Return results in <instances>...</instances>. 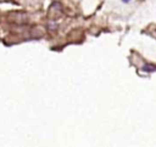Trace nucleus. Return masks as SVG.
Returning <instances> with one entry per match:
<instances>
[{
  "label": "nucleus",
  "mask_w": 156,
  "mask_h": 147,
  "mask_svg": "<svg viewBox=\"0 0 156 147\" xmlns=\"http://www.w3.org/2000/svg\"><path fill=\"white\" fill-rule=\"evenodd\" d=\"M122 1H123V3H129L130 0H122Z\"/></svg>",
  "instance_id": "nucleus-2"
},
{
  "label": "nucleus",
  "mask_w": 156,
  "mask_h": 147,
  "mask_svg": "<svg viewBox=\"0 0 156 147\" xmlns=\"http://www.w3.org/2000/svg\"><path fill=\"white\" fill-rule=\"evenodd\" d=\"M142 69H143L144 72H155V71H156V67L152 66V65H145V66H143Z\"/></svg>",
  "instance_id": "nucleus-1"
}]
</instances>
